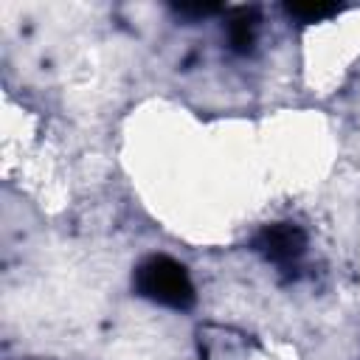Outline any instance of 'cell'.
<instances>
[{"label":"cell","instance_id":"obj_4","mask_svg":"<svg viewBox=\"0 0 360 360\" xmlns=\"http://www.w3.org/2000/svg\"><path fill=\"white\" fill-rule=\"evenodd\" d=\"M284 8L290 17H295L301 22H321L340 11V6H335V3H287Z\"/></svg>","mask_w":360,"mask_h":360},{"label":"cell","instance_id":"obj_3","mask_svg":"<svg viewBox=\"0 0 360 360\" xmlns=\"http://www.w3.org/2000/svg\"><path fill=\"white\" fill-rule=\"evenodd\" d=\"M225 37L233 53H250L256 45V8H236L225 22Z\"/></svg>","mask_w":360,"mask_h":360},{"label":"cell","instance_id":"obj_5","mask_svg":"<svg viewBox=\"0 0 360 360\" xmlns=\"http://www.w3.org/2000/svg\"><path fill=\"white\" fill-rule=\"evenodd\" d=\"M174 8H177V14H186V17H205V14L219 11V6H214V3H183Z\"/></svg>","mask_w":360,"mask_h":360},{"label":"cell","instance_id":"obj_2","mask_svg":"<svg viewBox=\"0 0 360 360\" xmlns=\"http://www.w3.org/2000/svg\"><path fill=\"white\" fill-rule=\"evenodd\" d=\"M250 248L278 270H292L307 253V231L295 222H273L250 239Z\"/></svg>","mask_w":360,"mask_h":360},{"label":"cell","instance_id":"obj_1","mask_svg":"<svg viewBox=\"0 0 360 360\" xmlns=\"http://www.w3.org/2000/svg\"><path fill=\"white\" fill-rule=\"evenodd\" d=\"M132 287L141 298L169 309H191L197 298L188 270L172 256H146L132 273Z\"/></svg>","mask_w":360,"mask_h":360}]
</instances>
